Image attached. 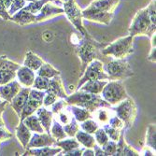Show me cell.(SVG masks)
Masks as SVG:
<instances>
[{"label": "cell", "instance_id": "9", "mask_svg": "<svg viewBox=\"0 0 156 156\" xmlns=\"http://www.w3.org/2000/svg\"><path fill=\"white\" fill-rule=\"evenodd\" d=\"M103 63L102 61L98 60V59H94V61H92L87 67L85 68L83 75L81 76V78L79 80L78 86H77V90H79L80 88V86L85 83L86 81L89 80H109L108 76L106 74L105 70L103 68Z\"/></svg>", "mask_w": 156, "mask_h": 156}, {"label": "cell", "instance_id": "3", "mask_svg": "<svg viewBox=\"0 0 156 156\" xmlns=\"http://www.w3.org/2000/svg\"><path fill=\"white\" fill-rule=\"evenodd\" d=\"M154 28L151 26L150 16H149V10L148 8H144L139 9L135 17L132 20V23L129 26V35L132 37L136 36H148L151 37L155 33Z\"/></svg>", "mask_w": 156, "mask_h": 156}, {"label": "cell", "instance_id": "35", "mask_svg": "<svg viewBox=\"0 0 156 156\" xmlns=\"http://www.w3.org/2000/svg\"><path fill=\"white\" fill-rule=\"evenodd\" d=\"M63 127H64V130H65L66 134L69 137H75V135L80 130V124L78 123V121L74 117L67 124H65Z\"/></svg>", "mask_w": 156, "mask_h": 156}, {"label": "cell", "instance_id": "38", "mask_svg": "<svg viewBox=\"0 0 156 156\" xmlns=\"http://www.w3.org/2000/svg\"><path fill=\"white\" fill-rule=\"evenodd\" d=\"M49 81L50 79L42 77V76H36L34 83H33V88L37 89V90H40V91H46L48 86H49Z\"/></svg>", "mask_w": 156, "mask_h": 156}, {"label": "cell", "instance_id": "11", "mask_svg": "<svg viewBox=\"0 0 156 156\" xmlns=\"http://www.w3.org/2000/svg\"><path fill=\"white\" fill-rule=\"evenodd\" d=\"M21 66L8 58L0 67V85H4L15 80L17 70Z\"/></svg>", "mask_w": 156, "mask_h": 156}, {"label": "cell", "instance_id": "1", "mask_svg": "<svg viewBox=\"0 0 156 156\" xmlns=\"http://www.w3.org/2000/svg\"><path fill=\"white\" fill-rule=\"evenodd\" d=\"M67 105H75L88 109L92 113L99 108H110L112 106L103 99L100 94H94L85 91L78 90L74 94H70L66 98Z\"/></svg>", "mask_w": 156, "mask_h": 156}, {"label": "cell", "instance_id": "62", "mask_svg": "<svg viewBox=\"0 0 156 156\" xmlns=\"http://www.w3.org/2000/svg\"><path fill=\"white\" fill-rule=\"evenodd\" d=\"M58 1H60V2H62V3H64V2H66L67 0H58Z\"/></svg>", "mask_w": 156, "mask_h": 156}, {"label": "cell", "instance_id": "7", "mask_svg": "<svg viewBox=\"0 0 156 156\" xmlns=\"http://www.w3.org/2000/svg\"><path fill=\"white\" fill-rule=\"evenodd\" d=\"M103 99L111 106H116L129 95L122 80H109L101 92Z\"/></svg>", "mask_w": 156, "mask_h": 156}, {"label": "cell", "instance_id": "60", "mask_svg": "<svg viewBox=\"0 0 156 156\" xmlns=\"http://www.w3.org/2000/svg\"><path fill=\"white\" fill-rule=\"evenodd\" d=\"M3 125H5V122H4V120H3L2 116H0V127L3 126Z\"/></svg>", "mask_w": 156, "mask_h": 156}, {"label": "cell", "instance_id": "45", "mask_svg": "<svg viewBox=\"0 0 156 156\" xmlns=\"http://www.w3.org/2000/svg\"><path fill=\"white\" fill-rule=\"evenodd\" d=\"M58 118H59V121H60V123L61 124H67L71 119L73 118V115L71 114V112H70L66 108L63 110H61L59 113H58Z\"/></svg>", "mask_w": 156, "mask_h": 156}, {"label": "cell", "instance_id": "36", "mask_svg": "<svg viewBox=\"0 0 156 156\" xmlns=\"http://www.w3.org/2000/svg\"><path fill=\"white\" fill-rule=\"evenodd\" d=\"M106 108H99L94 111L98 123L107 124L108 122L111 115H110V112L108 110H107Z\"/></svg>", "mask_w": 156, "mask_h": 156}, {"label": "cell", "instance_id": "13", "mask_svg": "<svg viewBox=\"0 0 156 156\" xmlns=\"http://www.w3.org/2000/svg\"><path fill=\"white\" fill-rule=\"evenodd\" d=\"M56 140L51 136L50 133H34L27 144L26 149L41 148V147H51L55 145ZM25 149V150H26Z\"/></svg>", "mask_w": 156, "mask_h": 156}, {"label": "cell", "instance_id": "30", "mask_svg": "<svg viewBox=\"0 0 156 156\" xmlns=\"http://www.w3.org/2000/svg\"><path fill=\"white\" fill-rule=\"evenodd\" d=\"M22 122L28 127V129H29L31 132H34V133H44L45 132V130H44L43 127H42L37 116L35 114H32L30 116L26 117Z\"/></svg>", "mask_w": 156, "mask_h": 156}, {"label": "cell", "instance_id": "39", "mask_svg": "<svg viewBox=\"0 0 156 156\" xmlns=\"http://www.w3.org/2000/svg\"><path fill=\"white\" fill-rule=\"evenodd\" d=\"M94 136L96 144H98L100 147L105 145L108 142V141L109 140V138H108L107 133L105 132V130L103 128H100V127H99V128L94 132Z\"/></svg>", "mask_w": 156, "mask_h": 156}, {"label": "cell", "instance_id": "6", "mask_svg": "<svg viewBox=\"0 0 156 156\" xmlns=\"http://www.w3.org/2000/svg\"><path fill=\"white\" fill-rule=\"evenodd\" d=\"M112 110L123 122L126 129L131 128L134 125L137 115V108L133 98L128 96L119 103L116 108H112Z\"/></svg>", "mask_w": 156, "mask_h": 156}, {"label": "cell", "instance_id": "56", "mask_svg": "<svg viewBox=\"0 0 156 156\" xmlns=\"http://www.w3.org/2000/svg\"><path fill=\"white\" fill-rule=\"evenodd\" d=\"M9 104V103L8 101H5V100L0 102V116H2V113L5 111V109H6V108L8 107Z\"/></svg>", "mask_w": 156, "mask_h": 156}, {"label": "cell", "instance_id": "15", "mask_svg": "<svg viewBox=\"0 0 156 156\" xmlns=\"http://www.w3.org/2000/svg\"><path fill=\"white\" fill-rule=\"evenodd\" d=\"M30 90H31V88H29V87H22L21 90L19 91V93L12 98L11 102L9 103L11 108H13V110L16 112L18 117H20L21 112H22L25 103L28 100Z\"/></svg>", "mask_w": 156, "mask_h": 156}, {"label": "cell", "instance_id": "19", "mask_svg": "<svg viewBox=\"0 0 156 156\" xmlns=\"http://www.w3.org/2000/svg\"><path fill=\"white\" fill-rule=\"evenodd\" d=\"M116 156H138L140 155L138 151L134 150L131 146L126 143L123 132H121L119 140L117 141V150L115 154Z\"/></svg>", "mask_w": 156, "mask_h": 156}, {"label": "cell", "instance_id": "4", "mask_svg": "<svg viewBox=\"0 0 156 156\" xmlns=\"http://www.w3.org/2000/svg\"><path fill=\"white\" fill-rule=\"evenodd\" d=\"M133 42L134 37L130 35L120 37L101 50V52L105 56H113L117 59H125V57L134 52Z\"/></svg>", "mask_w": 156, "mask_h": 156}, {"label": "cell", "instance_id": "48", "mask_svg": "<svg viewBox=\"0 0 156 156\" xmlns=\"http://www.w3.org/2000/svg\"><path fill=\"white\" fill-rule=\"evenodd\" d=\"M58 99H59V97L57 95L51 94V93H46V94L43 98V107L47 108V107L51 106L55 101H57Z\"/></svg>", "mask_w": 156, "mask_h": 156}, {"label": "cell", "instance_id": "49", "mask_svg": "<svg viewBox=\"0 0 156 156\" xmlns=\"http://www.w3.org/2000/svg\"><path fill=\"white\" fill-rule=\"evenodd\" d=\"M12 136H13V134L5 125L0 127V142H1V141H5V140H9L10 138H12Z\"/></svg>", "mask_w": 156, "mask_h": 156}, {"label": "cell", "instance_id": "37", "mask_svg": "<svg viewBox=\"0 0 156 156\" xmlns=\"http://www.w3.org/2000/svg\"><path fill=\"white\" fill-rule=\"evenodd\" d=\"M80 128L85 132L94 135V132L99 128V123L96 121L92 120V118H91V119H88L86 121L82 122L80 124Z\"/></svg>", "mask_w": 156, "mask_h": 156}, {"label": "cell", "instance_id": "61", "mask_svg": "<svg viewBox=\"0 0 156 156\" xmlns=\"http://www.w3.org/2000/svg\"><path fill=\"white\" fill-rule=\"evenodd\" d=\"M25 1H26L27 3H29V2H33V1H36V0H25Z\"/></svg>", "mask_w": 156, "mask_h": 156}, {"label": "cell", "instance_id": "42", "mask_svg": "<svg viewBox=\"0 0 156 156\" xmlns=\"http://www.w3.org/2000/svg\"><path fill=\"white\" fill-rule=\"evenodd\" d=\"M147 8L149 10V16H150L151 26L154 29H156V1L155 0H151Z\"/></svg>", "mask_w": 156, "mask_h": 156}, {"label": "cell", "instance_id": "20", "mask_svg": "<svg viewBox=\"0 0 156 156\" xmlns=\"http://www.w3.org/2000/svg\"><path fill=\"white\" fill-rule=\"evenodd\" d=\"M10 21L20 25H26V24L37 23L35 14L25 10L24 9H22L19 11H17L15 14H13L10 17Z\"/></svg>", "mask_w": 156, "mask_h": 156}, {"label": "cell", "instance_id": "32", "mask_svg": "<svg viewBox=\"0 0 156 156\" xmlns=\"http://www.w3.org/2000/svg\"><path fill=\"white\" fill-rule=\"evenodd\" d=\"M56 147H60L62 149L61 152H66L68 151H71L73 149H77L80 147V143L78 142V140L74 137H69V138H64L62 140L56 141L55 145Z\"/></svg>", "mask_w": 156, "mask_h": 156}, {"label": "cell", "instance_id": "17", "mask_svg": "<svg viewBox=\"0 0 156 156\" xmlns=\"http://www.w3.org/2000/svg\"><path fill=\"white\" fill-rule=\"evenodd\" d=\"M82 18L87 20L89 22L97 23H103L108 25L114 17V13L109 12H82Z\"/></svg>", "mask_w": 156, "mask_h": 156}, {"label": "cell", "instance_id": "59", "mask_svg": "<svg viewBox=\"0 0 156 156\" xmlns=\"http://www.w3.org/2000/svg\"><path fill=\"white\" fill-rule=\"evenodd\" d=\"M7 59V56L6 55H2V56H0V67L2 66L3 63L5 62V60Z\"/></svg>", "mask_w": 156, "mask_h": 156}, {"label": "cell", "instance_id": "21", "mask_svg": "<svg viewBox=\"0 0 156 156\" xmlns=\"http://www.w3.org/2000/svg\"><path fill=\"white\" fill-rule=\"evenodd\" d=\"M36 112H37V116L42 127L44 128L45 132L50 133L51 122L53 120V113L51 112V110H48L45 107L42 106Z\"/></svg>", "mask_w": 156, "mask_h": 156}, {"label": "cell", "instance_id": "28", "mask_svg": "<svg viewBox=\"0 0 156 156\" xmlns=\"http://www.w3.org/2000/svg\"><path fill=\"white\" fill-rule=\"evenodd\" d=\"M48 2H53L54 4H56L57 6L59 5H63L62 2L58 1V0H36V1H33V2H29L27 3L26 6L23 8L25 10L29 11L35 15H37V13H39V11L41 10V9L43 8V6L48 3Z\"/></svg>", "mask_w": 156, "mask_h": 156}, {"label": "cell", "instance_id": "8", "mask_svg": "<svg viewBox=\"0 0 156 156\" xmlns=\"http://www.w3.org/2000/svg\"><path fill=\"white\" fill-rule=\"evenodd\" d=\"M63 9L67 19L80 32V34L83 37H89L88 32L83 25V18L81 14L82 10L76 3L75 0H67L66 2H64Z\"/></svg>", "mask_w": 156, "mask_h": 156}, {"label": "cell", "instance_id": "16", "mask_svg": "<svg viewBox=\"0 0 156 156\" xmlns=\"http://www.w3.org/2000/svg\"><path fill=\"white\" fill-rule=\"evenodd\" d=\"M16 78L23 87L32 88L35 78H36V73L35 71H33L30 68H28L27 66H21L17 70Z\"/></svg>", "mask_w": 156, "mask_h": 156}, {"label": "cell", "instance_id": "26", "mask_svg": "<svg viewBox=\"0 0 156 156\" xmlns=\"http://www.w3.org/2000/svg\"><path fill=\"white\" fill-rule=\"evenodd\" d=\"M66 108L71 112V114L78 121V122H82L86 121L88 119L93 118L92 112L86 108H84L78 107L75 105H67Z\"/></svg>", "mask_w": 156, "mask_h": 156}, {"label": "cell", "instance_id": "14", "mask_svg": "<svg viewBox=\"0 0 156 156\" xmlns=\"http://www.w3.org/2000/svg\"><path fill=\"white\" fill-rule=\"evenodd\" d=\"M21 88L22 85L16 80H13L7 84L0 85V98L10 103L12 98L19 93Z\"/></svg>", "mask_w": 156, "mask_h": 156}, {"label": "cell", "instance_id": "33", "mask_svg": "<svg viewBox=\"0 0 156 156\" xmlns=\"http://www.w3.org/2000/svg\"><path fill=\"white\" fill-rule=\"evenodd\" d=\"M37 74L38 76H42V77H45V78H48V79H51V78H53L55 76L61 75V72L56 68H54L51 65H50L48 63H44L38 68V70L37 71Z\"/></svg>", "mask_w": 156, "mask_h": 156}, {"label": "cell", "instance_id": "27", "mask_svg": "<svg viewBox=\"0 0 156 156\" xmlns=\"http://www.w3.org/2000/svg\"><path fill=\"white\" fill-rule=\"evenodd\" d=\"M44 63L45 62L42 60L38 55H37L33 51H27L26 54H25V58H24V61H23V66L32 69L33 71H37L38 68Z\"/></svg>", "mask_w": 156, "mask_h": 156}, {"label": "cell", "instance_id": "23", "mask_svg": "<svg viewBox=\"0 0 156 156\" xmlns=\"http://www.w3.org/2000/svg\"><path fill=\"white\" fill-rule=\"evenodd\" d=\"M107 82H108L107 80H89L83 83L79 90L85 91V92L94 94H100L104 86L107 84Z\"/></svg>", "mask_w": 156, "mask_h": 156}, {"label": "cell", "instance_id": "40", "mask_svg": "<svg viewBox=\"0 0 156 156\" xmlns=\"http://www.w3.org/2000/svg\"><path fill=\"white\" fill-rule=\"evenodd\" d=\"M103 129L105 130V132L107 133V135H108V138L110 140L116 141V142L119 140V137H120V135H121L122 130H118V129L113 128V127H111L108 123L107 124H104Z\"/></svg>", "mask_w": 156, "mask_h": 156}, {"label": "cell", "instance_id": "34", "mask_svg": "<svg viewBox=\"0 0 156 156\" xmlns=\"http://www.w3.org/2000/svg\"><path fill=\"white\" fill-rule=\"evenodd\" d=\"M146 146L150 147L154 151H156V125L151 123L148 125L147 132H146V139H145Z\"/></svg>", "mask_w": 156, "mask_h": 156}, {"label": "cell", "instance_id": "57", "mask_svg": "<svg viewBox=\"0 0 156 156\" xmlns=\"http://www.w3.org/2000/svg\"><path fill=\"white\" fill-rule=\"evenodd\" d=\"M151 37V48H156V34L154 33Z\"/></svg>", "mask_w": 156, "mask_h": 156}, {"label": "cell", "instance_id": "12", "mask_svg": "<svg viewBox=\"0 0 156 156\" xmlns=\"http://www.w3.org/2000/svg\"><path fill=\"white\" fill-rule=\"evenodd\" d=\"M64 13V9L62 7L56 6V4H54L53 2H48L43 6L39 13H37L36 15V22H45L58 15H62Z\"/></svg>", "mask_w": 156, "mask_h": 156}, {"label": "cell", "instance_id": "51", "mask_svg": "<svg viewBox=\"0 0 156 156\" xmlns=\"http://www.w3.org/2000/svg\"><path fill=\"white\" fill-rule=\"evenodd\" d=\"M85 148H77V149H73L71 151H68L66 152H60L57 155H65V156H81L82 152L84 151Z\"/></svg>", "mask_w": 156, "mask_h": 156}, {"label": "cell", "instance_id": "41", "mask_svg": "<svg viewBox=\"0 0 156 156\" xmlns=\"http://www.w3.org/2000/svg\"><path fill=\"white\" fill-rule=\"evenodd\" d=\"M27 2L25 0H13L10 7L8 9V12L10 16H12L13 14H15L17 11H19L20 9H23L26 6Z\"/></svg>", "mask_w": 156, "mask_h": 156}, {"label": "cell", "instance_id": "47", "mask_svg": "<svg viewBox=\"0 0 156 156\" xmlns=\"http://www.w3.org/2000/svg\"><path fill=\"white\" fill-rule=\"evenodd\" d=\"M46 94L45 91H40V90H37V89H31L30 93H29V96L28 98L31 99H35V100H39V101H43V98Z\"/></svg>", "mask_w": 156, "mask_h": 156}, {"label": "cell", "instance_id": "10", "mask_svg": "<svg viewBox=\"0 0 156 156\" xmlns=\"http://www.w3.org/2000/svg\"><path fill=\"white\" fill-rule=\"evenodd\" d=\"M121 0H94L82 12H109L114 13Z\"/></svg>", "mask_w": 156, "mask_h": 156}, {"label": "cell", "instance_id": "2", "mask_svg": "<svg viewBox=\"0 0 156 156\" xmlns=\"http://www.w3.org/2000/svg\"><path fill=\"white\" fill-rule=\"evenodd\" d=\"M99 44L93 40L91 37H83L75 44V51L81 62V74H83L87 66L97 58Z\"/></svg>", "mask_w": 156, "mask_h": 156}, {"label": "cell", "instance_id": "22", "mask_svg": "<svg viewBox=\"0 0 156 156\" xmlns=\"http://www.w3.org/2000/svg\"><path fill=\"white\" fill-rule=\"evenodd\" d=\"M62 151L60 147H41V148H31L26 149L23 155H33V156H54Z\"/></svg>", "mask_w": 156, "mask_h": 156}, {"label": "cell", "instance_id": "25", "mask_svg": "<svg viewBox=\"0 0 156 156\" xmlns=\"http://www.w3.org/2000/svg\"><path fill=\"white\" fill-rule=\"evenodd\" d=\"M16 136L19 140V142L22 144L23 148L25 150L28 142H29V140L32 136V132L28 129V127L22 121H20V123L16 127Z\"/></svg>", "mask_w": 156, "mask_h": 156}, {"label": "cell", "instance_id": "63", "mask_svg": "<svg viewBox=\"0 0 156 156\" xmlns=\"http://www.w3.org/2000/svg\"><path fill=\"white\" fill-rule=\"evenodd\" d=\"M1 101H2V100H1V98H0V102H1Z\"/></svg>", "mask_w": 156, "mask_h": 156}, {"label": "cell", "instance_id": "52", "mask_svg": "<svg viewBox=\"0 0 156 156\" xmlns=\"http://www.w3.org/2000/svg\"><path fill=\"white\" fill-rule=\"evenodd\" d=\"M147 59L151 63L156 62V48H151V51H150V53L148 55Z\"/></svg>", "mask_w": 156, "mask_h": 156}, {"label": "cell", "instance_id": "58", "mask_svg": "<svg viewBox=\"0 0 156 156\" xmlns=\"http://www.w3.org/2000/svg\"><path fill=\"white\" fill-rule=\"evenodd\" d=\"M2 1H3V3L5 4L6 8L9 9V8L10 7V5H11V3H12L13 0H2Z\"/></svg>", "mask_w": 156, "mask_h": 156}, {"label": "cell", "instance_id": "44", "mask_svg": "<svg viewBox=\"0 0 156 156\" xmlns=\"http://www.w3.org/2000/svg\"><path fill=\"white\" fill-rule=\"evenodd\" d=\"M66 106H67V103H66V99H64V98H59L57 101H55V102L51 106V112L53 113V114H56V115H57L61 110H63V109H65V108H66Z\"/></svg>", "mask_w": 156, "mask_h": 156}, {"label": "cell", "instance_id": "5", "mask_svg": "<svg viewBox=\"0 0 156 156\" xmlns=\"http://www.w3.org/2000/svg\"><path fill=\"white\" fill-rule=\"evenodd\" d=\"M103 68L109 80H122L134 76L129 63L125 59L112 58L103 65Z\"/></svg>", "mask_w": 156, "mask_h": 156}, {"label": "cell", "instance_id": "31", "mask_svg": "<svg viewBox=\"0 0 156 156\" xmlns=\"http://www.w3.org/2000/svg\"><path fill=\"white\" fill-rule=\"evenodd\" d=\"M50 134L56 141H59V140H62V139L67 137V135L66 134V132L64 130L63 125L57 120H54V119L52 120V122H51Z\"/></svg>", "mask_w": 156, "mask_h": 156}, {"label": "cell", "instance_id": "55", "mask_svg": "<svg viewBox=\"0 0 156 156\" xmlns=\"http://www.w3.org/2000/svg\"><path fill=\"white\" fill-rule=\"evenodd\" d=\"M142 155H150V156H153V155H155V151H153V150H151L150 147L146 146V147L143 149Z\"/></svg>", "mask_w": 156, "mask_h": 156}, {"label": "cell", "instance_id": "54", "mask_svg": "<svg viewBox=\"0 0 156 156\" xmlns=\"http://www.w3.org/2000/svg\"><path fill=\"white\" fill-rule=\"evenodd\" d=\"M83 156H94V151L93 148H85L83 152H82Z\"/></svg>", "mask_w": 156, "mask_h": 156}, {"label": "cell", "instance_id": "18", "mask_svg": "<svg viewBox=\"0 0 156 156\" xmlns=\"http://www.w3.org/2000/svg\"><path fill=\"white\" fill-rule=\"evenodd\" d=\"M46 93H51L55 95H57L59 98H64L66 99L67 97L66 92L65 90L64 84L62 81V79L59 76H55L51 79H50L49 81V86L47 88V90L45 91Z\"/></svg>", "mask_w": 156, "mask_h": 156}, {"label": "cell", "instance_id": "50", "mask_svg": "<svg viewBox=\"0 0 156 156\" xmlns=\"http://www.w3.org/2000/svg\"><path fill=\"white\" fill-rule=\"evenodd\" d=\"M0 17H1L4 21H10V17H11L9 14L8 9L6 8L2 0H0Z\"/></svg>", "mask_w": 156, "mask_h": 156}, {"label": "cell", "instance_id": "43", "mask_svg": "<svg viewBox=\"0 0 156 156\" xmlns=\"http://www.w3.org/2000/svg\"><path fill=\"white\" fill-rule=\"evenodd\" d=\"M102 149L105 152V155L107 156L114 155L117 150V142L113 140H108L105 145L102 146Z\"/></svg>", "mask_w": 156, "mask_h": 156}, {"label": "cell", "instance_id": "24", "mask_svg": "<svg viewBox=\"0 0 156 156\" xmlns=\"http://www.w3.org/2000/svg\"><path fill=\"white\" fill-rule=\"evenodd\" d=\"M43 106V101H39V100H35V99L28 98L27 102L25 103L21 115H20V121H23L26 117L30 116L32 114H35V112L40 108Z\"/></svg>", "mask_w": 156, "mask_h": 156}, {"label": "cell", "instance_id": "53", "mask_svg": "<svg viewBox=\"0 0 156 156\" xmlns=\"http://www.w3.org/2000/svg\"><path fill=\"white\" fill-rule=\"evenodd\" d=\"M93 149H94V155H96V156H98V155H103V156H106L105 155V152H104V151H103V149H102V147H100L98 144H94V146L93 147Z\"/></svg>", "mask_w": 156, "mask_h": 156}, {"label": "cell", "instance_id": "29", "mask_svg": "<svg viewBox=\"0 0 156 156\" xmlns=\"http://www.w3.org/2000/svg\"><path fill=\"white\" fill-rule=\"evenodd\" d=\"M75 138L78 140L80 145H82L85 148H93L96 143L94 136L83 130H79L75 135Z\"/></svg>", "mask_w": 156, "mask_h": 156}, {"label": "cell", "instance_id": "46", "mask_svg": "<svg viewBox=\"0 0 156 156\" xmlns=\"http://www.w3.org/2000/svg\"><path fill=\"white\" fill-rule=\"evenodd\" d=\"M108 124L110 125L111 127H113V128L118 129V130H122L124 128L123 122L118 116H111Z\"/></svg>", "mask_w": 156, "mask_h": 156}]
</instances>
